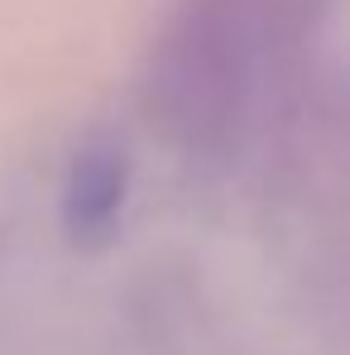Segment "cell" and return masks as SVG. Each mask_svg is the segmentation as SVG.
I'll list each match as a JSON object with an SVG mask.
<instances>
[{
	"label": "cell",
	"mask_w": 350,
	"mask_h": 355,
	"mask_svg": "<svg viewBox=\"0 0 350 355\" xmlns=\"http://www.w3.org/2000/svg\"><path fill=\"white\" fill-rule=\"evenodd\" d=\"M125 207V159L120 154H82L62 182V231L82 250H101L116 236Z\"/></svg>",
	"instance_id": "obj_1"
}]
</instances>
